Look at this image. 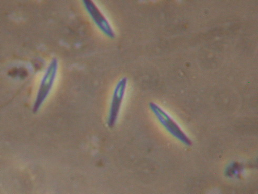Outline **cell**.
<instances>
[{"label": "cell", "mask_w": 258, "mask_h": 194, "mask_svg": "<svg viewBox=\"0 0 258 194\" xmlns=\"http://www.w3.org/2000/svg\"><path fill=\"white\" fill-rule=\"evenodd\" d=\"M149 108L159 123L174 138L184 145H191L192 142L189 137L165 110L154 102H150Z\"/></svg>", "instance_id": "6da1fadb"}, {"label": "cell", "mask_w": 258, "mask_h": 194, "mask_svg": "<svg viewBox=\"0 0 258 194\" xmlns=\"http://www.w3.org/2000/svg\"><path fill=\"white\" fill-rule=\"evenodd\" d=\"M127 85L128 79L124 77L119 80L114 88L107 122L110 128H113L118 121L126 95Z\"/></svg>", "instance_id": "3957f363"}, {"label": "cell", "mask_w": 258, "mask_h": 194, "mask_svg": "<svg viewBox=\"0 0 258 194\" xmlns=\"http://www.w3.org/2000/svg\"><path fill=\"white\" fill-rule=\"evenodd\" d=\"M83 3L88 15L99 29L107 37L114 38L115 33L112 26L95 3L92 0H84Z\"/></svg>", "instance_id": "277c9868"}, {"label": "cell", "mask_w": 258, "mask_h": 194, "mask_svg": "<svg viewBox=\"0 0 258 194\" xmlns=\"http://www.w3.org/2000/svg\"><path fill=\"white\" fill-rule=\"evenodd\" d=\"M58 63L56 58H53L47 67L42 79L38 94L33 108V112H37L48 96L53 86L57 73Z\"/></svg>", "instance_id": "7a4b0ae2"}]
</instances>
